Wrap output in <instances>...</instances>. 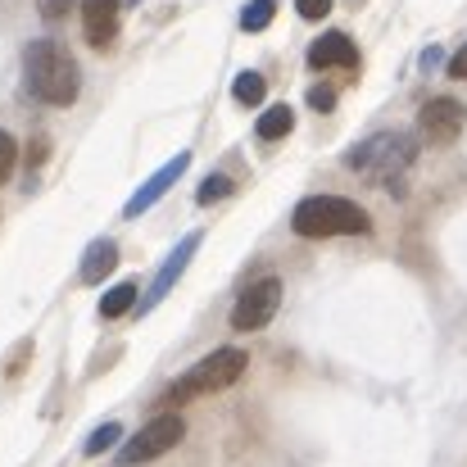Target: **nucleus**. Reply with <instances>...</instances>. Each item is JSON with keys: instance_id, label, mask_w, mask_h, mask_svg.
I'll return each instance as SVG.
<instances>
[{"instance_id": "nucleus-1", "label": "nucleus", "mask_w": 467, "mask_h": 467, "mask_svg": "<svg viewBox=\"0 0 467 467\" xmlns=\"http://www.w3.org/2000/svg\"><path fill=\"white\" fill-rule=\"evenodd\" d=\"M27 87L46 105H73L78 100V64L59 41H32L27 46Z\"/></svg>"}, {"instance_id": "nucleus-2", "label": "nucleus", "mask_w": 467, "mask_h": 467, "mask_svg": "<svg viewBox=\"0 0 467 467\" xmlns=\"http://www.w3.org/2000/svg\"><path fill=\"white\" fill-rule=\"evenodd\" d=\"M291 227L300 236H313V241H322V236H363L372 227V218L345 195H309L291 213Z\"/></svg>"}, {"instance_id": "nucleus-3", "label": "nucleus", "mask_w": 467, "mask_h": 467, "mask_svg": "<svg viewBox=\"0 0 467 467\" xmlns=\"http://www.w3.org/2000/svg\"><path fill=\"white\" fill-rule=\"evenodd\" d=\"M245 349H236V345H223V349H213L209 358H200L186 377H177L172 386H168V409H177V404H186V400H195V395H213V390H227L232 381H241V372H245Z\"/></svg>"}, {"instance_id": "nucleus-4", "label": "nucleus", "mask_w": 467, "mask_h": 467, "mask_svg": "<svg viewBox=\"0 0 467 467\" xmlns=\"http://www.w3.org/2000/svg\"><path fill=\"white\" fill-rule=\"evenodd\" d=\"M413 159H418V146H413L404 132H377V137H368L363 146H354V150L345 155V163H349L354 172H363V177H372V182H386V186L395 191L400 172L413 168Z\"/></svg>"}, {"instance_id": "nucleus-5", "label": "nucleus", "mask_w": 467, "mask_h": 467, "mask_svg": "<svg viewBox=\"0 0 467 467\" xmlns=\"http://www.w3.org/2000/svg\"><path fill=\"white\" fill-rule=\"evenodd\" d=\"M182 436H186V422H182L177 413H163V418H155V422H146L128 445H119V463H128V467L155 463V459H163L168 450L182 445Z\"/></svg>"}, {"instance_id": "nucleus-6", "label": "nucleus", "mask_w": 467, "mask_h": 467, "mask_svg": "<svg viewBox=\"0 0 467 467\" xmlns=\"http://www.w3.org/2000/svg\"><path fill=\"white\" fill-rule=\"evenodd\" d=\"M282 309V282L277 277H259L250 282L241 296H236V309H232V327L236 331H259L268 327L273 317Z\"/></svg>"}, {"instance_id": "nucleus-7", "label": "nucleus", "mask_w": 467, "mask_h": 467, "mask_svg": "<svg viewBox=\"0 0 467 467\" xmlns=\"http://www.w3.org/2000/svg\"><path fill=\"white\" fill-rule=\"evenodd\" d=\"M463 123H467V109L459 105V100H450V96H436V100H427V105H422V114H418V128H422V137H427V141H436V146H450V141H459Z\"/></svg>"}, {"instance_id": "nucleus-8", "label": "nucleus", "mask_w": 467, "mask_h": 467, "mask_svg": "<svg viewBox=\"0 0 467 467\" xmlns=\"http://www.w3.org/2000/svg\"><path fill=\"white\" fill-rule=\"evenodd\" d=\"M200 241H204V232H191V236H182V241H177V250H172V254L163 259V268H159V273H155V282H150V291H146V300L137 305V313H150V309H155V305H159V300H163V296H168V291L177 286V277H182V273H186V264L195 259V250H200Z\"/></svg>"}, {"instance_id": "nucleus-9", "label": "nucleus", "mask_w": 467, "mask_h": 467, "mask_svg": "<svg viewBox=\"0 0 467 467\" xmlns=\"http://www.w3.org/2000/svg\"><path fill=\"white\" fill-rule=\"evenodd\" d=\"M186 163H191V150L172 155V159H168V163H163V168L155 172V177H150V182H146V186H141V191H137V195L128 200V209H123V213H128V218H141V213H146V209H150L155 200H163V195H168V186H172V182H177V177L186 172Z\"/></svg>"}, {"instance_id": "nucleus-10", "label": "nucleus", "mask_w": 467, "mask_h": 467, "mask_svg": "<svg viewBox=\"0 0 467 467\" xmlns=\"http://www.w3.org/2000/svg\"><path fill=\"white\" fill-rule=\"evenodd\" d=\"M309 68H358V50L345 32H322L309 46Z\"/></svg>"}, {"instance_id": "nucleus-11", "label": "nucleus", "mask_w": 467, "mask_h": 467, "mask_svg": "<svg viewBox=\"0 0 467 467\" xmlns=\"http://www.w3.org/2000/svg\"><path fill=\"white\" fill-rule=\"evenodd\" d=\"M82 23L96 50H105L119 32V0H82Z\"/></svg>"}, {"instance_id": "nucleus-12", "label": "nucleus", "mask_w": 467, "mask_h": 467, "mask_svg": "<svg viewBox=\"0 0 467 467\" xmlns=\"http://www.w3.org/2000/svg\"><path fill=\"white\" fill-rule=\"evenodd\" d=\"M114 268H119V245H114V241H96V245L82 254L78 277H82V286H96V282H105Z\"/></svg>"}, {"instance_id": "nucleus-13", "label": "nucleus", "mask_w": 467, "mask_h": 467, "mask_svg": "<svg viewBox=\"0 0 467 467\" xmlns=\"http://www.w3.org/2000/svg\"><path fill=\"white\" fill-rule=\"evenodd\" d=\"M137 305H141L137 300V282H119V286H109L100 296V317H123V313H132Z\"/></svg>"}, {"instance_id": "nucleus-14", "label": "nucleus", "mask_w": 467, "mask_h": 467, "mask_svg": "<svg viewBox=\"0 0 467 467\" xmlns=\"http://www.w3.org/2000/svg\"><path fill=\"white\" fill-rule=\"evenodd\" d=\"M291 128H296V109H291V105H273V109H264V119H259V141H282Z\"/></svg>"}, {"instance_id": "nucleus-15", "label": "nucleus", "mask_w": 467, "mask_h": 467, "mask_svg": "<svg viewBox=\"0 0 467 467\" xmlns=\"http://www.w3.org/2000/svg\"><path fill=\"white\" fill-rule=\"evenodd\" d=\"M232 96H236L241 105H264V96H268L264 73H241V78H236V87H232Z\"/></svg>"}, {"instance_id": "nucleus-16", "label": "nucleus", "mask_w": 467, "mask_h": 467, "mask_svg": "<svg viewBox=\"0 0 467 467\" xmlns=\"http://www.w3.org/2000/svg\"><path fill=\"white\" fill-rule=\"evenodd\" d=\"M273 14H277L273 0H250V5L241 9V27H245V32H264V27L273 23Z\"/></svg>"}, {"instance_id": "nucleus-17", "label": "nucleus", "mask_w": 467, "mask_h": 467, "mask_svg": "<svg viewBox=\"0 0 467 467\" xmlns=\"http://www.w3.org/2000/svg\"><path fill=\"white\" fill-rule=\"evenodd\" d=\"M223 195H232V177H223V172L204 177V182H200V191H195V200H200V204H213V200H223Z\"/></svg>"}, {"instance_id": "nucleus-18", "label": "nucleus", "mask_w": 467, "mask_h": 467, "mask_svg": "<svg viewBox=\"0 0 467 467\" xmlns=\"http://www.w3.org/2000/svg\"><path fill=\"white\" fill-rule=\"evenodd\" d=\"M119 436H123V427H119V422H105V427H100V431L82 445V454H105L109 445H119Z\"/></svg>"}, {"instance_id": "nucleus-19", "label": "nucleus", "mask_w": 467, "mask_h": 467, "mask_svg": "<svg viewBox=\"0 0 467 467\" xmlns=\"http://www.w3.org/2000/svg\"><path fill=\"white\" fill-rule=\"evenodd\" d=\"M14 159H18V146H14V137L0 128V182H9V172H14Z\"/></svg>"}, {"instance_id": "nucleus-20", "label": "nucleus", "mask_w": 467, "mask_h": 467, "mask_svg": "<svg viewBox=\"0 0 467 467\" xmlns=\"http://www.w3.org/2000/svg\"><path fill=\"white\" fill-rule=\"evenodd\" d=\"M41 18H68L73 14V0H36Z\"/></svg>"}, {"instance_id": "nucleus-21", "label": "nucleus", "mask_w": 467, "mask_h": 467, "mask_svg": "<svg viewBox=\"0 0 467 467\" xmlns=\"http://www.w3.org/2000/svg\"><path fill=\"white\" fill-rule=\"evenodd\" d=\"M309 105L313 109H322V114H327V109H336V91H331V87H313Z\"/></svg>"}, {"instance_id": "nucleus-22", "label": "nucleus", "mask_w": 467, "mask_h": 467, "mask_svg": "<svg viewBox=\"0 0 467 467\" xmlns=\"http://www.w3.org/2000/svg\"><path fill=\"white\" fill-rule=\"evenodd\" d=\"M296 9H300V18H327L331 0H296Z\"/></svg>"}, {"instance_id": "nucleus-23", "label": "nucleus", "mask_w": 467, "mask_h": 467, "mask_svg": "<svg viewBox=\"0 0 467 467\" xmlns=\"http://www.w3.org/2000/svg\"><path fill=\"white\" fill-rule=\"evenodd\" d=\"M450 78H459V82H467V46L450 59Z\"/></svg>"}, {"instance_id": "nucleus-24", "label": "nucleus", "mask_w": 467, "mask_h": 467, "mask_svg": "<svg viewBox=\"0 0 467 467\" xmlns=\"http://www.w3.org/2000/svg\"><path fill=\"white\" fill-rule=\"evenodd\" d=\"M46 155H50V146L36 137V141H32V155H27V163H32V168H41V163H46Z\"/></svg>"}]
</instances>
